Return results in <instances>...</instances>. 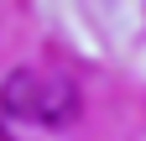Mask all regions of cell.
<instances>
[{
    "label": "cell",
    "instance_id": "obj_2",
    "mask_svg": "<svg viewBox=\"0 0 146 141\" xmlns=\"http://www.w3.org/2000/svg\"><path fill=\"white\" fill-rule=\"evenodd\" d=\"M73 110H78L73 84L47 78V84H42V110H36V120H42V126H68V120H73Z\"/></svg>",
    "mask_w": 146,
    "mask_h": 141
},
{
    "label": "cell",
    "instance_id": "obj_1",
    "mask_svg": "<svg viewBox=\"0 0 146 141\" xmlns=\"http://www.w3.org/2000/svg\"><path fill=\"white\" fill-rule=\"evenodd\" d=\"M42 73H26V68H16V73L0 84V110L5 115H26V120H36V110H42Z\"/></svg>",
    "mask_w": 146,
    "mask_h": 141
}]
</instances>
